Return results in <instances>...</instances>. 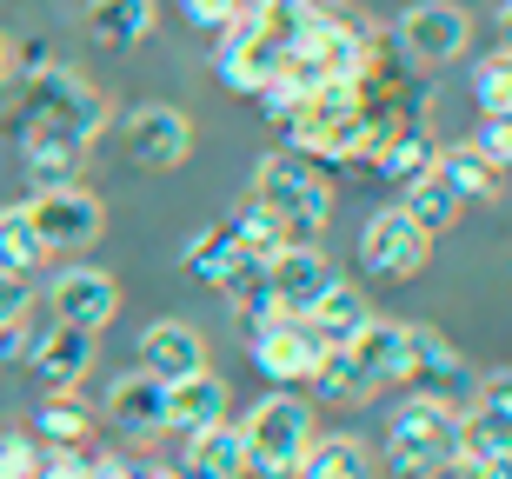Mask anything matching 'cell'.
Listing matches in <instances>:
<instances>
[{
    "label": "cell",
    "mask_w": 512,
    "mask_h": 479,
    "mask_svg": "<svg viewBox=\"0 0 512 479\" xmlns=\"http://www.w3.org/2000/svg\"><path fill=\"white\" fill-rule=\"evenodd\" d=\"M459 446H466V406L439 400V393H413L386 420V473L393 479H446Z\"/></svg>",
    "instance_id": "cell-1"
},
{
    "label": "cell",
    "mask_w": 512,
    "mask_h": 479,
    "mask_svg": "<svg viewBox=\"0 0 512 479\" xmlns=\"http://www.w3.org/2000/svg\"><path fill=\"white\" fill-rule=\"evenodd\" d=\"M20 107L7 120V134H60V140H80V147H94L107 134V94H94L74 67H40V74H20Z\"/></svg>",
    "instance_id": "cell-2"
},
{
    "label": "cell",
    "mask_w": 512,
    "mask_h": 479,
    "mask_svg": "<svg viewBox=\"0 0 512 479\" xmlns=\"http://www.w3.org/2000/svg\"><path fill=\"white\" fill-rule=\"evenodd\" d=\"M253 207L273 213L286 240H320L326 220H333V180H326L320 160L280 147V154H266L260 173H253Z\"/></svg>",
    "instance_id": "cell-3"
},
{
    "label": "cell",
    "mask_w": 512,
    "mask_h": 479,
    "mask_svg": "<svg viewBox=\"0 0 512 479\" xmlns=\"http://www.w3.org/2000/svg\"><path fill=\"white\" fill-rule=\"evenodd\" d=\"M240 440H247V473L260 479H293L306 460V446L320 440L313 426V400L293 393V386H273L247 420H240Z\"/></svg>",
    "instance_id": "cell-4"
},
{
    "label": "cell",
    "mask_w": 512,
    "mask_h": 479,
    "mask_svg": "<svg viewBox=\"0 0 512 479\" xmlns=\"http://www.w3.org/2000/svg\"><path fill=\"white\" fill-rule=\"evenodd\" d=\"M426 260H433V233L419 227L406 207L366 213V227H360V267L373 273V280L406 287V280H419V273H426Z\"/></svg>",
    "instance_id": "cell-5"
},
{
    "label": "cell",
    "mask_w": 512,
    "mask_h": 479,
    "mask_svg": "<svg viewBox=\"0 0 512 479\" xmlns=\"http://www.w3.org/2000/svg\"><path fill=\"white\" fill-rule=\"evenodd\" d=\"M27 220H34L47 253H87L100 233H107V207H100L80 180L74 187H40L34 200H27Z\"/></svg>",
    "instance_id": "cell-6"
},
{
    "label": "cell",
    "mask_w": 512,
    "mask_h": 479,
    "mask_svg": "<svg viewBox=\"0 0 512 479\" xmlns=\"http://www.w3.org/2000/svg\"><path fill=\"white\" fill-rule=\"evenodd\" d=\"M120 147H127L133 167L147 173H173L193 160V120L167 100H140L127 120H120Z\"/></svg>",
    "instance_id": "cell-7"
},
{
    "label": "cell",
    "mask_w": 512,
    "mask_h": 479,
    "mask_svg": "<svg viewBox=\"0 0 512 479\" xmlns=\"http://www.w3.org/2000/svg\"><path fill=\"white\" fill-rule=\"evenodd\" d=\"M393 34H399V54L406 60H419V67H453L473 47V14L453 7V0H413Z\"/></svg>",
    "instance_id": "cell-8"
},
{
    "label": "cell",
    "mask_w": 512,
    "mask_h": 479,
    "mask_svg": "<svg viewBox=\"0 0 512 479\" xmlns=\"http://www.w3.org/2000/svg\"><path fill=\"white\" fill-rule=\"evenodd\" d=\"M247 353H253V366H260L273 386H306V380H313V366L326 360V340L293 313V320H280V326L247 333Z\"/></svg>",
    "instance_id": "cell-9"
},
{
    "label": "cell",
    "mask_w": 512,
    "mask_h": 479,
    "mask_svg": "<svg viewBox=\"0 0 512 479\" xmlns=\"http://www.w3.org/2000/svg\"><path fill=\"white\" fill-rule=\"evenodd\" d=\"M47 307H54L60 326H80V333H107L120 313V287H114V273H100V267H67L47 287Z\"/></svg>",
    "instance_id": "cell-10"
},
{
    "label": "cell",
    "mask_w": 512,
    "mask_h": 479,
    "mask_svg": "<svg viewBox=\"0 0 512 479\" xmlns=\"http://www.w3.org/2000/svg\"><path fill=\"white\" fill-rule=\"evenodd\" d=\"M266 280H273V293H280L286 313H306L340 273H333V260L320 253V240H286V247L266 260Z\"/></svg>",
    "instance_id": "cell-11"
},
{
    "label": "cell",
    "mask_w": 512,
    "mask_h": 479,
    "mask_svg": "<svg viewBox=\"0 0 512 479\" xmlns=\"http://www.w3.org/2000/svg\"><path fill=\"white\" fill-rule=\"evenodd\" d=\"M406 346H413V320H373L346 340V353H353V366H360V380L380 393V386H406Z\"/></svg>",
    "instance_id": "cell-12"
},
{
    "label": "cell",
    "mask_w": 512,
    "mask_h": 479,
    "mask_svg": "<svg viewBox=\"0 0 512 479\" xmlns=\"http://www.w3.org/2000/svg\"><path fill=\"white\" fill-rule=\"evenodd\" d=\"M140 373H153L160 386L187 380V373H207V340L193 320H153L140 333Z\"/></svg>",
    "instance_id": "cell-13"
},
{
    "label": "cell",
    "mask_w": 512,
    "mask_h": 479,
    "mask_svg": "<svg viewBox=\"0 0 512 479\" xmlns=\"http://www.w3.org/2000/svg\"><path fill=\"white\" fill-rule=\"evenodd\" d=\"M27 366H34L40 386H54V393H74L87 380V366H94V333H80V326H40L34 346H27Z\"/></svg>",
    "instance_id": "cell-14"
},
{
    "label": "cell",
    "mask_w": 512,
    "mask_h": 479,
    "mask_svg": "<svg viewBox=\"0 0 512 479\" xmlns=\"http://www.w3.org/2000/svg\"><path fill=\"white\" fill-rule=\"evenodd\" d=\"M180 473L187 479H247V440L233 420H213L200 433H180Z\"/></svg>",
    "instance_id": "cell-15"
},
{
    "label": "cell",
    "mask_w": 512,
    "mask_h": 479,
    "mask_svg": "<svg viewBox=\"0 0 512 479\" xmlns=\"http://www.w3.org/2000/svg\"><path fill=\"white\" fill-rule=\"evenodd\" d=\"M180 267L200 280V287H213V293H227L240 273L253 267L247 253H240V240H233V227L227 220H213V227H200V233H187V247H180Z\"/></svg>",
    "instance_id": "cell-16"
},
{
    "label": "cell",
    "mask_w": 512,
    "mask_h": 479,
    "mask_svg": "<svg viewBox=\"0 0 512 479\" xmlns=\"http://www.w3.org/2000/svg\"><path fill=\"white\" fill-rule=\"evenodd\" d=\"M433 154H439V140L426 134V127H419L413 114H406V120L393 127V134H386L380 147L366 154V173H380L386 187H413L419 173H433Z\"/></svg>",
    "instance_id": "cell-17"
},
{
    "label": "cell",
    "mask_w": 512,
    "mask_h": 479,
    "mask_svg": "<svg viewBox=\"0 0 512 479\" xmlns=\"http://www.w3.org/2000/svg\"><path fill=\"white\" fill-rule=\"evenodd\" d=\"M459 380H466V360H459V346H453V340H439L433 326H413V346H406V386L453 400Z\"/></svg>",
    "instance_id": "cell-18"
},
{
    "label": "cell",
    "mask_w": 512,
    "mask_h": 479,
    "mask_svg": "<svg viewBox=\"0 0 512 479\" xmlns=\"http://www.w3.org/2000/svg\"><path fill=\"white\" fill-rule=\"evenodd\" d=\"M227 406L233 393L220 373H187V380L167 386V433H200V426L227 420Z\"/></svg>",
    "instance_id": "cell-19"
},
{
    "label": "cell",
    "mask_w": 512,
    "mask_h": 479,
    "mask_svg": "<svg viewBox=\"0 0 512 479\" xmlns=\"http://www.w3.org/2000/svg\"><path fill=\"white\" fill-rule=\"evenodd\" d=\"M107 413L127 426L133 440H153V433H167V386L153 380V373H127L107 393Z\"/></svg>",
    "instance_id": "cell-20"
},
{
    "label": "cell",
    "mask_w": 512,
    "mask_h": 479,
    "mask_svg": "<svg viewBox=\"0 0 512 479\" xmlns=\"http://www.w3.org/2000/svg\"><path fill=\"white\" fill-rule=\"evenodd\" d=\"M293 479H380V453L353 433H320Z\"/></svg>",
    "instance_id": "cell-21"
},
{
    "label": "cell",
    "mask_w": 512,
    "mask_h": 479,
    "mask_svg": "<svg viewBox=\"0 0 512 479\" xmlns=\"http://www.w3.org/2000/svg\"><path fill=\"white\" fill-rule=\"evenodd\" d=\"M433 173L459 193V200H466V207H473V200H499V187H506V167H493V160L479 154L473 140L439 147V154H433Z\"/></svg>",
    "instance_id": "cell-22"
},
{
    "label": "cell",
    "mask_w": 512,
    "mask_h": 479,
    "mask_svg": "<svg viewBox=\"0 0 512 479\" xmlns=\"http://www.w3.org/2000/svg\"><path fill=\"white\" fill-rule=\"evenodd\" d=\"M300 320L313 326V333H320L326 346H346L366 320H373V307H366V293L353 287V280H333V287H326L320 300H313V307L300 313Z\"/></svg>",
    "instance_id": "cell-23"
},
{
    "label": "cell",
    "mask_w": 512,
    "mask_h": 479,
    "mask_svg": "<svg viewBox=\"0 0 512 479\" xmlns=\"http://www.w3.org/2000/svg\"><path fill=\"white\" fill-rule=\"evenodd\" d=\"M20 160H27V180L40 187H74L80 180V160H87V147L80 140H60V134H14Z\"/></svg>",
    "instance_id": "cell-24"
},
{
    "label": "cell",
    "mask_w": 512,
    "mask_h": 479,
    "mask_svg": "<svg viewBox=\"0 0 512 479\" xmlns=\"http://www.w3.org/2000/svg\"><path fill=\"white\" fill-rule=\"evenodd\" d=\"M153 20H160L153 0H87V34L100 47H140L153 34Z\"/></svg>",
    "instance_id": "cell-25"
},
{
    "label": "cell",
    "mask_w": 512,
    "mask_h": 479,
    "mask_svg": "<svg viewBox=\"0 0 512 479\" xmlns=\"http://www.w3.org/2000/svg\"><path fill=\"white\" fill-rule=\"evenodd\" d=\"M466 433H473V440H493V446H512V366H499V373H486V380L473 386Z\"/></svg>",
    "instance_id": "cell-26"
},
{
    "label": "cell",
    "mask_w": 512,
    "mask_h": 479,
    "mask_svg": "<svg viewBox=\"0 0 512 479\" xmlns=\"http://www.w3.org/2000/svg\"><path fill=\"white\" fill-rule=\"evenodd\" d=\"M306 393H313V400H326V406H360L373 386L360 380V366H353V353H346V346H326V360L313 366Z\"/></svg>",
    "instance_id": "cell-27"
},
{
    "label": "cell",
    "mask_w": 512,
    "mask_h": 479,
    "mask_svg": "<svg viewBox=\"0 0 512 479\" xmlns=\"http://www.w3.org/2000/svg\"><path fill=\"white\" fill-rule=\"evenodd\" d=\"M47 267V247H40L34 220H27V207H0V273H27Z\"/></svg>",
    "instance_id": "cell-28"
},
{
    "label": "cell",
    "mask_w": 512,
    "mask_h": 479,
    "mask_svg": "<svg viewBox=\"0 0 512 479\" xmlns=\"http://www.w3.org/2000/svg\"><path fill=\"white\" fill-rule=\"evenodd\" d=\"M399 207L413 213L426 233H446V227H459V207H466V200H459V193L446 187L439 173H419L413 187H406V200H399Z\"/></svg>",
    "instance_id": "cell-29"
},
{
    "label": "cell",
    "mask_w": 512,
    "mask_h": 479,
    "mask_svg": "<svg viewBox=\"0 0 512 479\" xmlns=\"http://www.w3.org/2000/svg\"><path fill=\"white\" fill-rule=\"evenodd\" d=\"M466 87H473L479 114H512V54H479Z\"/></svg>",
    "instance_id": "cell-30"
},
{
    "label": "cell",
    "mask_w": 512,
    "mask_h": 479,
    "mask_svg": "<svg viewBox=\"0 0 512 479\" xmlns=\"http://www.w3.org/2000/svg\"><path fill=\"white\" fill-rule=\"evenodd\" d=\"M227 227H233V240H240V253H247L253 267H266V260H273V253L286 247L280 220H273V213H260V207H253V200H247V207H240V213H233Z\"/></svg>",
    "instance_id": "cell-31"
},
{
    "label": "cell",
    "mask_w": 512,
    "mask_h": 479,
    "mask_svg": "<svg viewBox=\"0 0 512 479\" xmlns=\"http://www.w3.org/2000/svg\"><path fill=\"white\" fill-rule=\"evenodd\" d=\"M34 426H40V446H87V433H94V413H87L80 400H60V393H54V400L40 406Z\"/></svg>",
    "instance_id": "cell-32"
},
{
    "label": "cell",
    "mask_w": 512,
    "mask_h": 479,
    "mask_svg": "<svg viewBox=\"0 0 512 479\" xmlns=\"http://www.w3.org/2000/svg\"><path fill=\"white\" fill-rule=\"evenodd\" d=\"M446 479H512V446H493V440L466 433V446H459V460Z\"/></svg>",
    "instance_id": "cell-33"
},
{
    "label": "cell",
    "mask_w": 512,
    "mask_h": 479,
    "mask_svg": "<svg viewBox=\"0 0 512 479\" xmlns=\"http://www.w3.org/2000/svg\"><path fill=\"white\" fill-rule=\"evenodd\" d=\"M473 147L493 160V167H512V114H479Z\"/></svg>",
    "instance_id": "cell-34"
},
{
    "label": "cell",
    "mask_w": 512,
    "mask_h": 479,
    "mask_svg": "<svg viewBox=\"0 0 512 479\" xmlns=\"http://www.w3.org/2000/svg\"><path fill=\"white\" fill-rule=\"evenodd\" d=\"M34 466H40V440L0 433V479H34Z\"/></svg>",
    "instance_id": "cell-35"
},
{
    "label": "cell",
    "mask_w": 512,
    "mask_h": 479,
    "mask_svg": "<svg viewBox=\"0 0 512 479\" xmlns=\"http://www.w3.org/2000/svg\"><path fill=\"white\" fill-rule=\"evenodd\" d=\"M233 14H247V7H240V0H180V20L200 27V34H220Z\"/></svg>",
    "instance_id": "cell-36"
},
{
    "label": "cell",
    "mask_w": 512,
    "mask_h": 479,
    "mask_svg": "<svg viewBox=\"0 0 512 479\" xmlns=\"http://www.w3.org/2000/svg\"><path fill=\"white\" fill-rule=\"evenodd\" d=\"M34 333H40V326L27 320V313H7V320H0V366H20V360H27Z\"/></svg>",
    "instance_id": "cell-37"
},
{
    "label": "cell",
    "mask_w": 512,
    "mask_h": 479,
    "mask_svg": "<svg viewBox=\"0 0 512 479\" xmlns=\"http://www.w3.org/2000/svg\"><path fill=\"white\" fill-rule=\"evenodd\" d=\"M7 313H27V280L20 273H0V320Z\"/></svg>",
    "instance_id": "cell-38"
},
{
    "label": "cell",
    "mask_w": 512,
    "mask_h": 479,
    "mask_svg": "<svg viewBox=\"0 0 512 479\" xmlns=\"http://www.w3.org/2000/svg\"><path fill=\"white\" fill-rule=\"evenodd\" d=\"M493 40H499V54H512V0H499V14H493Z\"/></svg>",
    "instance_id": "cell-39"
},
{
    "label": "cell",
    "mask_w": 512,
    "mask_h": 479,
    "mask_svg": "<svg viewBox=\"0 0 512 479\" xmlns=\"http://www.w3.org/2000/svg\"><path fill=\"white\" fill-rule=\"evenodd\" d=\"M14 80V34H0V87Z\"/></svg>",
    "instance_id": "cell-40"
},
{
    "label": "cell",
    "mask_w": 512,
    "mask_h": 479,
    "mask_svg": "<svg viewBox=\"0 0 512 479\" xmlns=\"http://www.w3.org/2000/svg\"><path fill=\"white\" fill-rule=\"evenodd\" d=\"M453 7H473V0H453Z\"/></svg>",
    "instance_id": "cell-41"
}]
</instances>
